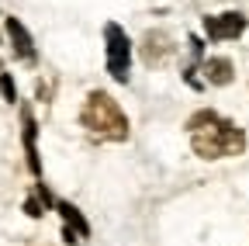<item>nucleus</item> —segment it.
<instances>
[{
	"label": "nucleus",
	"mask_w": 249,
	"mask_h": 246,
	"mask_svg": "<svg viewBox=\"0 0 249 246\" xmlns=\"http://www.w3.org/2000/svg\"><path fill=\"white\" fill-rule=\"evenodd\" d=\"M191 146L197 156L204 160H222V156H239L246 149V132L235 125V121L222 118L218 111H197L191 121Z\"/></svg>",
	"instance_id": "nucleus-1"
},
{
	"label": "nucleus",
	"mask_w": 249,
	"mask_h": 246,
	"mask_svg": "<svg viewBox=\"0 0 249 246\" xmlns=\"http://www.w3.org/2000/svg\"><path fill=\"white\" fill-rule=\"evenodd\" d=\"M80 125L87 132H93L97 139H111V142L128 139V118H124L121 104L111 94H104V90H90V97L80 111Z\"/></svg>",
	"instance_id": "nucleus-2"
},
{
	"label": "nucleus",
	"mask_w": 249,
	"mask_h": 246,
	"mask_svg": "<svg viewBox=\"0 0 249 246\" xmlns=\"http://www.w3.org/2000/svg\"><path fill=\"white\" fill-rule=\"evenodd\" d=\"M104 42H107V73L118 83H128V70H132V42L121 32L118 21L104 24Z\"/></svg>",
	"instance_id": "nucleus-3"
},
{
	"label": "nucleus",
	"mask_w": 249,
	"mask_h": 246,
	"mask_svg": "<svg viewBox=\"0 0 249 246\" xmlns=\"http://www.w3.org/2000/svg\"><path fill=\"white\" fill-rule=\"evenodd\" d=\"M246 14H239V11H225V14H208L204 18V35L211 38V42H232V38H239L242 32H246Z\"/></svg>",
	"instance_id": "nucleus-4"
},
{
	"label": "nucleus",
	"mask_w": 249,
	"mask_h": 246,
	"mask_svg": "<svg viewBox=\"0 0 249 246\" xmlns=\"http://www.w3.org/2000/svg\"><path fill=\"white\" fill-rule=\"evenodd\" d=\"M21 139H24V156H28V170L38 177V173H42L38 146H35V139H38V125H35V114H31V108H28V104H21Z\"/></svg>",
	"instance_id": "nucleus-5"
},
{
	"label": "nucleus",
	"mask_w": 249,
	"mask_h": 246,
	"mask_svg": "<svg viewBox=\"0 0 249 246\" xmlns=\"http://www.w3.org/2000/svg\"><path fill=\"white\" fill-rule=\"evenodd\" d=\"M170 52H173V45H170V38H166L163 32H149V35L142 38V59H145V66L166 63Z\"/></svg>",
	"instance_id": "nucleus-6"
},
{
	"label": "nucleus",
	"mask_w": 249,
	"mask_h": 246,
	"mask_svg": "<svg viewBox=\"0 0 249 246\" xmlns=\"http://www.w3.org/2000/svg\"><path fill=\"white\" fill-rule=\"evenodd\" d=\"M7 35H11L14 56H18V59H24V63H35V42H31L28 28H24L18 18H7Z\"/></svg>",
	"instance_id": "nucleus-7"
},
{
	"label": "nucleus",
	"mask_w": 249,
	"mask_h": 246,
	"mask_svg": "<svg viewBox=\"0 0 249 246\" xmlns=\"http://www.w3.org/2000/svg\"><path fill=\"white\" fill-rule=\"evenodd\" d=\"M204 73H208V83H214V87H225V83H232V59H225V56H214V59H208L204 63Z\"/></svg>",
	"instance_id": "nucleus-8"
},
{
	"label": "nucleus",
	"mask_w": 249,
	"mask_h": 246,
	"mask_svg": "<svg viewBox=\"0 0 249 246\" xmlns=\"http://www.w3.org/2000/svg\"><path fill=\"white\" fill-rule=\"evenodd\" d=\"M55 211L66 219V226L80 236V239H87L90 236V226H87V219H83V211L76 208V205H70V201H55Z\"/></svg>",
	"instance_id": "nucleus-9"
},
{
	"label": "nucleus",
	"mask_w": 249,
	"mask_h": 246,
	"mask_svg": "<svg viewBox=\"0 0 249 246\" xmlns=\"http://www.w3.org/2000/svg\"><path fill=\"white\" fill-rule=\"evenodd\" d=\"M0 94H4V101H7V104H14V101H18V90H14L11 73H0Z\"/></svg>",
	"instance_id": "nucleus-10"
},
{
	"label": "nucleus",
	"mask_w": 249,
	"mask_h": 246,
	"mask_svg": "<svg viewBox=\"0 0 249 246\" xmlns=\"http://www.w3.org/2000/svg\"><path fill=\"white\" fill-rule=\"evenodd\" d=\"M24 211L31 215V219H38V215L45 211V201L38 198V191H35V198H28V201H24Z\"/></svg>",
	"instance_id": "nucleus-11"
}]
</instances>
